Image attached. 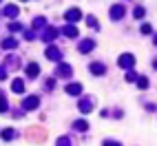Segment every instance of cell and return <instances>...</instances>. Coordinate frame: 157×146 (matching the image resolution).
<instances>
[{"label":"cell","mask_w":157,"mask_h":146,"mask_svg":"<svg viewBox=\"0 0 157 146\" xmlns=\"http://www.w3.org/2000/svg\"><path fill=\"white\" fill-rule=\"evenodd\" d=\"M120 64H124V67H131V64H133V58H131V56H124V58L120 60Z\"/></svg>","instance_id":"1"},{"label":"cell","mask_w":157,"mask_h":146,"mask_svg":"<svg viewBox=\"0 0 157 146\" xmlns=\"http://www.w3.org/2000/svg\"><path fill=\"white\" fill-rule=\"evenodd\" d=\"M27 73H29V75H36V73H38V67H36V64H31V67L27 69Z\"/></svg>","instance_id":"2"},{"label":"cell","mask_w":157,"mask_h":146,"mask_svg":"<svg viewBox=\"0 0 157 146\" xmlns=\"http://www.w3.org/2000/svg\"><path fill=\"white\" fill-rule=\"evenodd\" d=\"M38 104V100L36 98H31V100H27V109H31V106H36Z\"/></svg>","instance_id":"3"},{"label":"cell","mask_w":157,"mask_h":146,"mask_svg":"<svg viewBox=\"0 0 157 146\" xmlns=\"http://www.w3.org/2000/svg\"><path fill=\"white\" fill-rule=\"evenodd\" d=\"M106 146H117V144H106Z\"/></svg>","instance_id":"4"}]
</instances>
